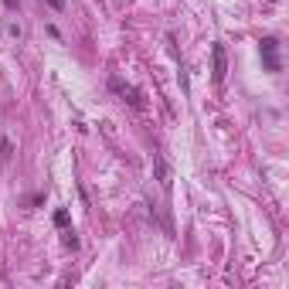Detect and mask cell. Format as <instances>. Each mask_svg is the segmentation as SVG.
Here are the masks:
<instances>
[{"mask_svg":"<svg viewBox=\"0 0 289 289\" xmlns=\"http://www.w3.org/2000/svg\"><path fill=\"white\" fill-rule=\"evenodd\" d=\"M109 89L116 92L122 102H130L133 109H143V106H146V102H143V92L136 89V85H130V82H122L119 75H109Z\"/></svg>","mask_w":289,"mask_h":289,"instance_id":"obj_1","label":"cell"},{"mask_svg":"<svg viewBox=\"0 0 289 289\" xmlns=\"http://www.w3.org/2000/svg\"><path fill=\"white\" fill-rule=\"evenodd\" d=\"M259 48H262V61H266V68L269 72H279V68H282L279 65V41L276 38H262V45Z\"/></svg>","mask_w":289,"mask_h":289,"instance_id":"obj_2","label":"cell"},{"mask_svg":"<svg viewBox=\"0 0 289 289\" xmlns=\"http://www.w3.org/2000/svg\"><path fill=\"white\" fill-rule=\"evenodd\" d=\"M211 58H214V72H211V78L218 82V85H221V82H224V72H228V58H224V45H221V41L211 48Z\"/></svg>","mask_w":289,"mask_h":289,"instance_id":"obj_3","label":"cell"},{"mask_svg":"<svg viewBox=\"0 0 289 289\" xmlns=\"http://www.w3.org/2000/svg\"><path fill=\"white\" fill-rule=\"evenodd\" d=\"M153 170H156V180H160V187H170V170H167V164H164L160 156H153Z\"/></svg>","mask_w":289,"mask_h":289,"instance_id":"obj_4","label":"cell"},{"mask_svg":"<svg viewBox=\"0 0 289 289\" xmlns=\"http://www.w3.org/2000/svg\"><path fill=\"white\" fill-rule=\"evenodd\" d=\"M55 224H58V228H68V211H65V208L55 211Z\"/></svg>","mask_w":289,"mask_h":289,"instance_id":"obj_5","label":"cell"},{"mask_svg":"<svg viewBox=\"0 0 289 289\" xmlns=\"http://www.w3.org/2000/svg\"><path fill=\"white\" fill-rule=\"evenodd\" d=\"M0 160H11V140H0Z\"/></svg>","mask_w":289,"mask_h":289,"instance_id":"obj_6","label":"cell"},{"mask_svg":"<svg viewBox=\"0 0 289 289\" xmlns=\"http://www.w3.org/2000/svg\"><path fill=\"white\" fill-rule=\"evenodd\" d=\"M65 245H68V248H78V238L72 232H65Z\"/></svg>","mask_w":289,"mask_h":289,"instance_id":"obj_7","label":"cell"},{"mask_svg":"<svg viewBox=\"0 0 289 289\" xmlns=\"http://www.w3.org/2000/svg\"><path fill=\"white\" fill-rule=\"evenodd\" d=\"M48 7H55V11H65V0H45Z\"/></svg>","mask_w":289,"mask_h":289,"instance_id":"obj_8","label":"cell"},{"mask_svg":"<svg viewBox=\"0 0 289 289\" xmlns=\"http://www.w3.org/2000/svg\"><path fill=\"white\" fill-rule=\"evenodd\" d=\"M4 7H7V11H14V7H17V0H4Z\"/></svg>","mask_w":289,"mask_h":289,"instance_id":"obj_9","label":"cell"}]
</instances>
